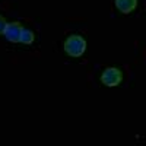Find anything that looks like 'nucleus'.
I'll use <instances>...</instances> for the list:
<instances>
[{
    "mask_svg": "<svg viewBox=\"0 0 146 146\" xmlns=\"http://www.w3.org/2000/svg\"><path fill=\"white\" fill-rule=\"evenodd\" d=\"M19 41L23 42V44H31V42L34 41V34H32V31H29V29H27V28H22L21 40H19Z\"/></svg>",
    "mask_w": 146,
    "mask_h": 146,
    "instance_id": "nucleus-5",
    "label": "nucleus"
},
{
    "mask_svg": "<svg viewBox=\"0 0 146 146\" xmlns=\"http://www.w3.org/2000/svg\"><path fill=\"white\" fill-rule=\"evenodd\" d=\"M86 50V42L79 35H70L64 42V51L70 57H80Z\"/></svg>",
    "mask_w": 146,
    "mask_h": 146,
    "instance_id": "nucleus-1",
    "label": "nucleus"
},
{
    "mask_svg": "<svg viewBox=\"0 0 146 146\" xmlns=\"http://www.w3.org/2000/svg\"><path fill=\"white\" fill-rule=\"evenodd\" d=\"M121 79H123V75H121V72L115 67L107 69L101 76V82L104 85H107V86H117L121 82Z\"/></svg>",
    "mask_w": 146,
    "mask_h": 146,
    "instance_id": "nucleus-2",
    "label": "nucleus"
},
{
    "mask_svg": "<svg viewBox=\"0 0 146 146\" xmlns=\"http://www.w3.org/2000/svg\"><path fill=\"white\" fill-rule=\"evenodd\" d=\"M137 0H115V6L120 12L123 13H130V12L136 7Z\"/></svg>",
    "mask_w": 146,
    "mask_h": 146,
    "instance_id": "nucleus-4",
    "label": "nucleus"
},
{
    "mask_svg": "<svg viewBox=\"0 0 146 146\" xmlns=\"http://www.w3.org/2000/svg\"><path fill=\"white\" fill-rule=\"evenodd\" d=\"M6 21H5V18L3 16H0V34H3L5 32V29H6Z\"/></svg>",
    "mask_w": 146,
    "mask_h": 146,
    "instance_id": "nucleus-6",
    "label": "nucleus"
},
{
    "mask_svg": "<svg viewBox=\"0 0 146 146\" xmlns=\"http://www.w3.org/2000/svg\"><path fill=\"white\" fill-rule=\"evenodd\" d=\"M21 32H22V27L18 22H12L6 25V29L3 32V35L6 36V40L10 42H19L21 40Z\"/></svg>",
    "mask_w": 146,
    "mask_h": 146,
    "instance_id": "nucleus-3",
    "label": "nucleus"
}]
</instances>
